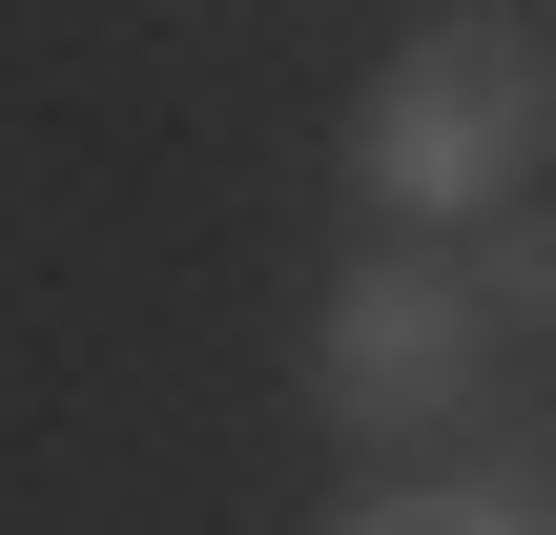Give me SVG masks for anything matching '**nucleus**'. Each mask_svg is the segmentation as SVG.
<instances>
[{
	"instance_id": "obj_1",
	"label": "nucleus",
	"mask_w": 556,
	"mask_h": 535,
	"mask_svg": "<svg viewBox=\"0 0 556 535\" xmlns=\"http://www.w3.org/2000/svg\"><path fill=\"white\" fill-rule=\"evenodd\" d=\"M556 144V21L536 0H454V21H413L371 82H351V186H371V227H475V206H516Z\"/></svg>"
},
{
	"instance_id": "obj_2",
	"label": "nucleus",
	"mask_w": 556,
	"mask_h": 535,
	"mask_svg": "<svg viewBox=\"0 0 556 535\" xmlns=\"http://www.w3.org/2000/svg\"><path fill=\"white\" fill-rule=\"evenodd\" d=\"M475 371H495V309L454 289V247H371L330 289V330H309V412L351 454H433L475 412Z\"/></svg>"
},
{
	"instance_id": "obj_3",
	"label": "nucleus",
	"mask_w": 556,
	"mask_h": 535,
	"mask_svg": "<svg viewBox=\"0 0 556 535\" xmlns=\"http://www.w3.org/2000/svg\"><path fill=\"white\" fill-rule=\"evenodd\" d=\"M454 289H475L495 330H556V227L536 206H475V227H454Z\"/></svg>"
},
{
	"instance_id": "obj_4",
	"label": "nucleus",
	"mask_w": 556,
	"mask_h": 535,
	"mask_svg": "<svg viewBox=\"0 0 556 535\" xmlns=\"http://www.w3.org/2000/svg\"><path fill=\"white\" fill-rule=\"evenodd\" d=\"M330 535H536V515H495V495H351Z\"/></svg>"
}]
</instances>
